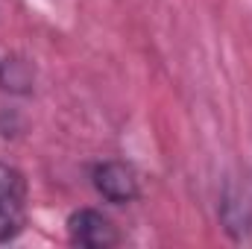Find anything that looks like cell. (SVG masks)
I'll list each match as a JSON object with an SVG mask.
<instances>
[{"instance_id": "cell-5", "label": "cell", "mask_w": 252, "mask_h": 249, "mask_svg": "<svg viewBox=\"0 0 252 249\" xmlns=\"http://www.w3.org/2000/svg\"><path fill=\"white\" fill-rule=\"evenodd\" d=\"M32 85H35V67L30 59H24L18 53H9L0 59V91L27 97V94H32Z\"/></svg>"}, {"instance_id": "cell-4", "label": "cell", "mask_w": 252, "mask_h": 249, "mask_svg": "<svg viewBox=\"0 0 252 249\" xmlns=\"http://www.w3.org/2000/svg\"><path fill=\"white\" fill-rule=\"evenodd\" d=\"M217 214H220L223 232L235 244H244V241L252 238V205H250V199H247V193L235 185V182H226L223 185Z\"/></svg>"}, {"instance_id": "cell-2", "label": "cell", "mask_w": 252, "mask_h": 249, "mask_svg": "<svg viewBox=\"0 0 252 249\" xmlns=\"http://www.w3.org/2000/svg\"><path fill=\"white\" fill-rule=\"evenodd\" d=\"M67 241L82 249H112L121 244L118 226L97 208H76L67 214Z\"/></svg>"}, {"instance_id": "cell-1", "label": "cell", "mask_w": 252, "mask_h": 249, "mask_svg": "<svg viewBox=\"0 0 252 249\" xmlns=\"http://www.w3.org/2000/svg\"><path fill=\"white\" fill-rule=\"evenodd\" d=\"M27 202H30V185L27 176L0 161V247L21 238L27 229Z\"/></svg>"}, {"instance_id": "cell-3", "label": "cell", "mask_w": 252, "mask_h": 249, "mask_svg": "<svg viewBox=\"0 0 252 249\" xmlns=\"http://www.w3.org/2000/svg\"><path fill=\"white\" fill-rule=\"evenodd\" d=\"M91 185L112 205H129L141 196L138 173L132 170V164L118 161V158H106V161L91 164Z\"/></svg>"}]
</instances>
